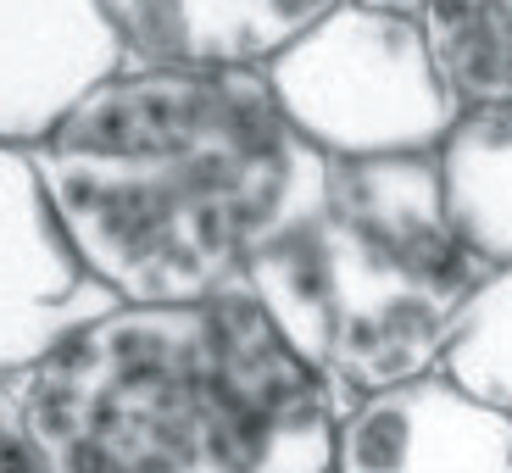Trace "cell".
Here are the masks:
<instances>
[{"mask_svg": "<svg viewBox=\"0 0 512 473\" xmlns=\"http://www.w3.org/2000/svg\"><path fill=\"white\" fill-rule=\"evenodd\" d=\"M357 6H379V12H407V17H418L429 0H357Z\"/></svg>", "mask_w": 512, "mask_h": 473, "instance_id": "obj_13", "label": "cell"}, {"mask_svg": "<svg viewBox=\"0 0 512 473\" xmlns=\"http://www.w3.org/2000/svg\"><path fill=\"white\" fill-rule=\"evenodd\" d=\"M262 73L290 123L329 162L440 151L462 112L435 73L418 17L357 0H340Z\"/></svg>", "mask_w": 512, "mask_h": 473, "instance_id": "obj_4", "label": "cell"}, {"mask_svg": "<svg viewBox=\"0 0 512 473\" xmlns=\"http://www.w3.org/2000/svg\"><path fill=\"white\" fill-rule=\"evenodd\" d=\"M329 473H512V412L440 368L384 384L340 412Z\"/></svg>", "mask_w": 512, "mask_h": 473, "instance_id": "obj_6", "label": "cell"}, {"mask_svg": "<svg viewBox=\"0 0 512 473\" xmlns=\"http://www.w3.org/2000/svg\"><path fill=\"white\" fill-rule=\"evenodd\" d=\"M0 473H51V451L34 429L17 373H0Z\"/></svg>", "mask_w": 512, "mask_h": 473, "instance_id": "obj_12", "label": "cell"}, {"mask_svg": "<svg viewBox=\"0 0 512 473\" xmlns=\"http://www.w3.org/2000/svg\"><path fill=\"white\" fill-rule=\"evenodd\" d=\"M418 28L457 106L512 101V0H429Z\"/></svg>", "mask_w": 512, "mask_h": 473, "instance_id": "obj_10", "label": "cell"}, {"mask_svg": "<svg viewBox=\"0 0 512 473\" xmlns=\"http://www.w3.org/2000/svg\"><path fill=\"white\" fill-rule=\"evenodd\" d=\"M123 62L106 0H0V140L39 145Z\"/></svg>", "mask_w": 512, "mask_h": 473, "instance_id": "obj_7", "label": "cell"}, {"mask_svg": "<svg viewBox=\"0 0 512 473\" xmlns=\"http://www.w3.org/2000/svg\"><path fill=\"white\" fill-rule=\"evenodd\" d=\"M435 162L462 240L485 262H512V101L462 106Z\"/></svg>", "mask_w": 512, "mask_h": 473, "instance_id": "obj_9", "label": "cell"}, {"mask_svg": "<svg viewBox=\"0 0 512 473\" xmlns=\"http://www.w3.org/2000/svg\"><path fill=\"white\" fill-rule=\"evenodd\" d=\"M496 268L451 223L435 151L329 162V190L256 251L245 284L346 407L435 373L462 301Z\"/></svg>", "mask_w": 512, "mask_h": 473, "instance_id": "obj_3", "label": "cell"}, {"mask_svg": "<svg viewBox=\"0 0 512 473\" xmlns=\"http://www.w3.org/2000/svg\"><path fill=\"white\" fill-rule=\"evenodd\" d=\"M435 368L468 396L512 412V262H496L462 301Z\"/></svg>", "mask_w": 512, "mask_h": 473, "instance_id": "obj_11", "label": "cell"}, {"mask_svg": "<svg viewBox=\"0 0 512 473\" xmlns=\"http://www.w3.org/2000/svg\"><path fill=\"white\" fill-rule=\"evenodd\" d=\"M84 268L117 301H206L329 190L262 67L123 62L34 145Z\"/></svg>", "mask_w": 512, "mask_h": 473, "instance_id": "obj_1", "label": "cell"}, {"mask_svg": "<svg viewBox=\"0 0 512 473\" xmlns=\"http://www.w3.org/2000/svg\"><path fill=\"white\" fill-rule=\"evenodd\" d=\"M117 307V295L84 268L45 179L34 145L0 140V373H28L78 323Z\"/></svg>", "mask_w": 512, "mask_h": 473, "instance_id": "obj_5", "label": "cell"}, {"mask_svg": "<svg viewBox=\"0 0 512 473\" xmlns=\"http://www.w3.org/2000/svg\"><path fill=\"white\" fill-rule=\"evenodd\" d=\"M128 62L268 67L340 0H106Z\"/></svg>", "mask_w": 512, "mask_h": 473, "instance_id": "obj_8", "label": "cell"}, {"mask_svg": "<svg viewBox=\"0 0 512 473\" xmlns=\"http://www.w3.org/2000/svg\"><path fill=\"white\" fill-rule=\"evenodd\" d=\"M17 384L51 473H329L346 412L251 284L117 301Z\"/></svg>", "mask_w": 512, "mask_h": 473, "instance_id": "obj_2", "label": "cell"}]
</instances>
